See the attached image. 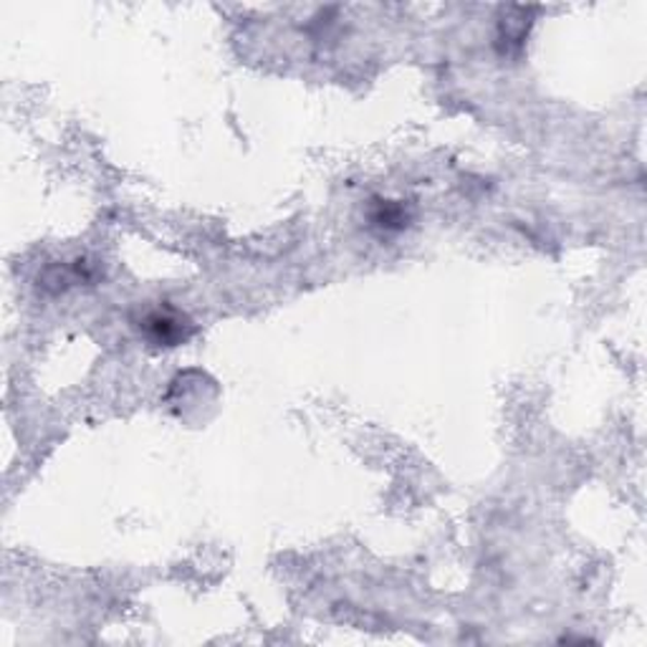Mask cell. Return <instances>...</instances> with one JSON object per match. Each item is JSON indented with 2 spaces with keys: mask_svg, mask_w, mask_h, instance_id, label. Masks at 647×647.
Here are the masks:
<instances>
[{
  "mask_svg": "<svg viewBox=\"0 0 647 647\" xmlns=\"http://www.w3.org/2000/svg\"><path fill=\"white\" fill-rule=\"evenodd\" d=\"M140 331L152 344L177 346L185 344L195 334V327H192V321L185 317L182 312H177L175 306L162 304L155 306V309L144 312V317L140 319Z\"/></svg>",
  "mask_w": 647,
  "mask_h": 647,
  "instance_id": "6da1fadb",
  "label": "cell"
},
{
  "mask_svg": "<svg viewBox=\"0 0 647 647\" xmlns=\"http://www.w3.org/2000/svg\"><path fill=\"white\" fill-rule=\"evenodd\" d=\"M367 220L369 228L377 230L380 236H392L410 226L413 213L410 207L399 203V200H375L367 213Z\"/></svg>",
  "mask_w": 647,
  "mask_h": 647,
  "instance_id": "7a4b0ae2",
  "label": "cell"
}]
</instances>
